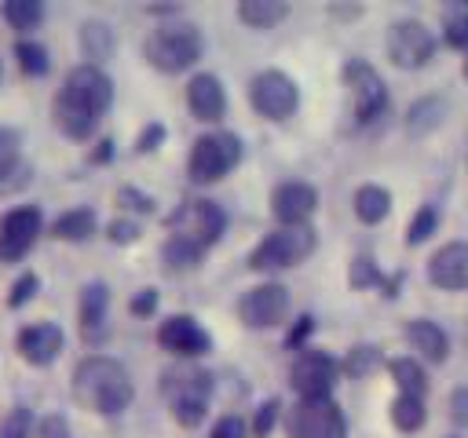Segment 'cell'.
Returning <instances> with one entry per match:
<instances>
[{"label":"cell","mask_w":468,"mask_h":438,"mask_svg":"<svg viewBox=\"0 0 468 438\" xmlns=\"http://www.w3.org/2000/svg\"><path fill=\"white\" fill-rule=\"evenodd\" d=\"M380 365V350L377 347H355L351 354H347V361H344V369L351 372V376H366V372H373Z\"/></svg>","instance_id":"obj_35"},{"label":"cell","mask_w":468,"mask_h":438,"mask_svg":"<svg viewBox=\"0 0 468 438\" xmlns=\"http://www.w3.org/2000/svg\"><path fill=\"white\" fill-rule=\"evenodd\" d=\"M33 292H37V274H22V277L11 285V296H7V303H11V307H22V303H26Z\"/></svg>","instance_id":"obj_38"},{"label":"cell","mask_w":468,"mask_h":438,"mask_svg":"<svg viewBox=\"0 0 468 438\" xmlns=\"http://www.w3.org/2000/svg\"><path fill=\"white\" fill-rule=\"evenodd\" d=\"M241 161V142L238 135L230 131H212V135H201L190 150V161H186V172L194 182H216L223 179L234 164Z\"/></svg>","instance_id":"obj_6"},{"label":"cell","mask_w":468,"mask_h":438,"mask_svg":"<svg viewBox=\"0 0 468 438\" xmlns=\"http://www.w3.org/2000/svg\"><path fill=\"white\" fill-rule=\"evenodd\" d=\"M336 372H340V365L325 350H311L307 347V350L296 354V361L289 369V380H292L300 398H329V391L336 383Z\"/></svg>","instance_id":"obj_12"},{"label":"cell","mask_w":468,"mask_h":438,"mask_svg":"<svg viewBox=\"0 0 468 438\" xmlns=\"http://www.w3.org/2000/svg\"><path fill=\"white\" fill-rule=\"evenodd\" d=\"M110 102H113L110 77L95 62L77 66V69H69L62 91L55 95V124L69 139H88L95 131L99 117L110 110Z\"/></svg>","instance_id":"obj_1"},{"label":"cell","mask_w":468,"mask_h":438,"mask_svg":"<svg viewBox=\"0 0 468 438\" xmlns=\"http://www.w3.org/2000/svg\"><path fill=\"white\" fill-rule=\"evenodd\" d=\"M0 80H4V66H0Z\"/></svg>","instance_id":"obj_49"},{"label":"cell","mask_w":468,"mask_h":438,"mask_svg":"<svg viewBox=\"0 0 468 438\" xmlns=\"http://www.w3.org/2000/svg\"><path fill=\"white\" fill-rule=\"evenodd\" d=\"M289 314V292L282 285H256L238 299V318L249 328H271Z\"/></svg>","instance_id":"obj_13"},{"label":"cell","mask_w":468,"mask_h":438,"mask_svg":"<svg viewBox=\"0 0 468 438\" xmlns=\"http://www.w3.org/2000/svg\"><path fill=\"white\" fill-rule=\"evenodd\" d=\"M307 332H311V318H300V325L292 328V336H289V343H300V339H303Z\"/></svg>","instance_id":"obj_47"},{"label":"cell","mask_w":468,"mask_h":438,"mask_svg":"<svg viewBox=\"0 0 468 438\" xmlns=\"http://www.w3.org/2000/svg\"><path fill=\"white\" fill-rule=\"evenodd\" d=\"M51 234L62 237V241H84V237L95 234V212L91 208H73V212H66V215L55 219Z\"/></svg>","instance_id":"obj_24"},{"label":"cell","mask_w":468,"mask_h":438,"mask_svg":"<svg viewBox=\"0 0 468 438\" xmlns=\"http://www.w3.org/2000/svg\"><path fill=\"white\" fill-rule=\"evenodd\" d=\"M186 106L197 120H219L223 110H227V95H223V84L212 77V73H197L190 84H186Z\"/></svg>","instance_id":"obj_18"},{"label":"cell","mask_w":468,"mask_h":438,"mask_svg":"<svg viewBox=\"0 0 468 438\" xmlns=\"http://www.w3.org/2000/svg\"><path fill=\"white\" fill-rule=\"evenodd\" d=\"M37 234H40V212L37 208L26 204V208L7 212L4 223H0V259L4 263H18L33 248Z\"/></svg>","instance_id":"obj_14"},{"label":"cell","mask_w":468,"mask_h":438,"mask_svg":"<svg viewBox=\"0 0 468 438\" xmlns=\"http://www.w3.org/2000/svg\"><path fill=\"white\" fill-rule=\"evenodd\" d=\"M428 277H431V285L450 288V292L468 288V245H464V241L442 245V248L431 256V263H428Z\"/></svg>","instance_id":"obj_17"},{"label":"cell","mask_w":468,"mask_h":438,"mask_svg":"<svg viewBox=\"0 0 468 438\" xmlns=\"http://www.w3.org/2000/svg\"><path fill=\"white\" fill-rule=\"evenodd\" d=\"M314 248V230L311 226H282L274 234H267L252 256L249 266L252 270H282V266H296L303 256H311Z\"/></svg>","instance_id":"obj_5"},{"label":"cell","mask_w":468,"mask_h":438,"mask_svg":"<svg viewBox=\"0 0 468 438\" xmlns=\"http://www.w3.org/2000/svg\"><path fill=\"white\" fill-rule=\"evenodd\" d=\"M117 197H121L128 208H139V212H150V208H154V201H150V197H143V193H139V190H132V186H124Z\"/></svg>","instance_id":"obj_44"},{"label":"cell","mask_w":468,"mask_h":438,"mask_svg":"<svg viewBox=\"0 0 468 438\" xmlns=\"http://www.w3.org/2000/svg\"><path fill=\"white\" fill-rule=\"evenodd\" d=\"M106 307H110V292H106V285L102 281H91V285H84V292H80V332H84V339H102V332H106Z\"/></svg>","instance_id":"obj_20"},{"label":"cell","mask_w":468,"mask_h":438,"mask_svg":"<svg viewBox=\"0 0 468 438\" xmlns=\"http://www.w3.org/2000/svg\"><path fill=\"white\" fill-rule=\"evenodd\" d=\"M223 223H227V219H223L219 204H212V201H183V204L168 215L172 237L194 241V245H201V248H208L212 241H219Z\"/></svg>","instance_id":"obj_9"},{"label":"cell","mask_w":468,"mask_h":438,"mask_svg":"<svg viewBox=\"0 0 468 438\" xmlns=\"http://www.w3.org/2000/svg\"><path fill=\"white\" fill-rule=\"evenodd\" d=\"M146 62L161 73H183L201 58V33L186 22L179 26H161L146 36Z\"/></svg>","instance_id":"obj_4"},{"label":"cell","mask_w":468,"mask_h":438,"mask_svg":"<svg viewBox=\"0 0 468 438\" xmlns=\"http://www.w3.org/2000/svg\"><path fill=\"white\" fill-rule=\"evenodd\" d=\"M314 204H318V193L307 182H282L271 193V212L282 226H303L307 215L314 212Z\"/></svg>","instance_id":"obj_16"},{"label":"cell","mask_w":468,"mask_h":438,"mask_svg":"<svg viewBox=\"0 0 468 438\" xmlns=\"http://www.w3.org/2000/svg\"><path fill=\"white\" fill-rule=\"evenodd\" d=\"M157 307V292L154 288H143L135 299H132V314H150Z\"/></svg>","instance_id":"obj_45"},{"label":"cell","mask_w":468,"mask_h":438,"mask_svg":"<svg viewBox=\"0 0 468 438\" xmlns=\"http://www.w3.org/2000/svg\"><path fill=\"white\" fill-rule=\"evenodd\" d=\"M110 237H113L117 245H128V241H135V237H139V226H135V223L117 219V223H110Z\"/></svg>","instance_id":"obj_42"},{"label":"cell","mask_w":468,"mask_h":438,"mask_svg":"<svg viewBox=\"0 0 468 438\" xmlns=\"http://www.w3.org/2000/svg\"><path fill=\"white\" fill-rule=\"evenodd\" d=\"M450 409H453V420H457L461 427H468V391H464V387L450 394Z\"/></svg>","instance_id":"obj_43"},{"label":"cell","mask_w":468,"mask_h":438,"mask_svg":"<svg viewBox=\"0 0 468 438\" xmlns=\"http://www.w3.org/2000/svg\"><path fill=\"white\" fill-rule=\"evenodd\" d=\"M289 438H347L344 412L333 398H300L289 409Z\"/></svg>","instance_id":"obj_7"},{"label":"cell","mask_w":468,"mask_h":438,"mask_svg":"<svg viewBox=\"0 0 468 438\" xmlns=\"http://www.w3.org/2000/svg\"><path fill=\"white\" fill-rule=\"evenodd\" d=\"M391 212V193L384 190V186H358L355 190V215L362 219V223H380L384 215Z\"/></svg>","instance_id":"obj_23"},{"label":"cell","mask_w":468,"mask_h":438,"mask_svg":"<svg viewBox=\"0 0 468 438\" xmlns=\"http://www.w3.org/2000/svg\"><path fill=\"white\" fill-rule=\"evenodd\" d=\"M431 51H435V36H431V29L424 22L402 18V22H395L388 29V55H391L395 66L417 69V66H424L431 58Z\"/></svg>","instance_id":"obj_11"},{"label":"cell","mask_w":468,"mask_h":438,"mask_svg":"<svg viewBox=\"0 0 468 438\" xmlns=\"http://www.w3.org/2000/svg\"><path fill=\"white\" fill-rule=\"evenodd\" d=\"M446 44L450 47H468V4H461V7H453L450 15H446Z\"/></svg>","instance_id":"obj_32"},{"label":"cell","mask_w":468,"mask_h":438,"mask_svg":"<svg viewBox=\"0 0 468 438\" xmlns=\"http://www.w3.org/2000/svg\"><path fill=\"white\" fill-rule=\"evenodd\" d=\"M18 350H22V358L33 361V365H48V361H55L58 350H62V328L51 325V321L29 325V328L18 332Z\"/></svg>","instance_id":"obj_19"},{"label":"cell","mask_w":468,"mask_h":438,"mask_svg":"<svg viewBox=\"0 0 468 438\" xmlns=\"http://www.w3.org/2000/svg\"><path fill=\"white\" fill-rule=\"evenodd\" d=\"M274 420H278V402H263V405H260V416H256V427H252L256 438H263V434L274 427Z\"/></svg>","instance_id":"obj_40"},{"label":"cell","mask_w":468,"mask_h":438,"mask_svg":"<svg viewBox=\"0 0 468 438\" xmlns=\"http://www.w3.org/2000/svg\"><path fill=\"white\" fill-rule=\"evenodd\" d=\"M289 15V4L285 0H241L238 4V18L245 26H256V29H267L274 22H282Z\"/></svg>","instance_id":"obj_22"},{"label":"cell","mask_w":468,"mask_h":438,"mask_svg":"<svg viewBox=\"0 0 468 438\" xmlns=\"http://www.w3.org/2000/svg\"><path fill=\"white\" fill-rule=\"evenodd\" d=\"M165 135V128L161 124H150L146 131H143V139H139V150H154V142Z\"/></svg>","instance_id":"obj_46"},{"label":"cell","mask_w":468,"mask_h":438,"mask_svg":"<svg viewBox=\"0 0 468 438\" xmlns=\"http://www.w3.org/2000/svg\"><path fill=\"white\" fill-rule=\"evenodd\" d=\"M161 391L172 405V416L183 423V427H197L205 420V409H208V394H212V376L205 369H194V365H179V369H168L165 380H161Z\"/></svg>","instance_id":"obj_3"},{"label":"cell","mask_w":468,"mask_h":438,"mask_svg":"<svg viewBox=\"0 0 468 438\" xmlns=\"http://www.w3.org/2000/svg\"><path fill=\"white\" fill-rule=\"evenodd\" d=\"M26 182H29V164L18 161L15 153L0 157V193H11L18 186H26Z\"/></svg>","instance_id":"obj_31"},{"label":"cell","mask_w":468,"mask_h":438,"mask_svg":"<svg viewBox=\"0 0 468 438\" xmlns=\"http://www.w3.org/2000/svg\"><path fill=\"white\" fill-rule=\"evenodd\" d=\"M80 40H84V55H88V58H106V55L113 51V33H110V26H102V22H84Z\"/></svg>","instance_id":"obj_29"},{"label":"cell","mask_w":468,"mask_h":438,"mask_svg":"<svg viewBox=\"0 0 468 438\" xmlns=\"http://www.w3.org/2000/svg\"><path fill=\"white\" fill-rule=\"evenodd\" d=\"M29 427H33V412L18 405L0 420V438H29Z\"/></svg>","instance_id":"obj_34"},{"label":"cell","mask_w":468,"mask_h":438,"mask_svg":"<svg viewBox=\"0 0 468 438\" xmlns=\"http://www.w3.org/2000/svg\"><path fill=\"white\" fill-rule=\"evenodd\" d=\"M37 438H73V434H69V423H66L62 416H48V420L40 423Z\"/></svg>","instance_id":"obj_41"},{"label":"cell","mask_w":468,"mask_h":438,"mask_svg":"<svg viewBox=\"0 0 468 438\" xmlns=\"http://www.w3.org/2000/svg\"><path fill=\"white\" fill-rule=\"evenodd\" d=\"M391 423H395L399 431H417V427H424V398H417V394H399V398L391 402Z\"/></svg>","instance_id":"obj_26"},{"label":"cell","mask_w":468,"mask_h":438,"mask_svg":"<svg viewBox=\"0 0 468 438\" xmlns=\"http://www.w3.org/2000/svg\"><path fill=\"white\" fill-rule=\"evenodd\" d=\"M73 394H77L80 405L113 416V412L128 409V402H132V380H128V372H124L121 361L95 354V358H84L73 369Z\"/></svg>","instance_id":"obj_2"},{"label":"cell","mask_w":468,"mask_h":438,"mask_svg":"<svg viewBox=\"0 0 468 438\" xmlns=\"http://www.w3.org/2000/svg\"><path fill=\"white\" fill-rule=\"evenodd\" d=\"M249 102H252L256 113H263V117H271V120H285V117L296 110L300 91H296V84H292L282 69H263V73H256L252 84H249Z\"/></svg>","instance_id":"obj_10"},{"label":"cell","mask_w":468,"mask_h":438,"mask_svg":"<svg viewBox=\"0 0 468 438\" xmlns=\"http://www.w3.org/2000/svg\"><path fill=\"white\" fill-rule=\"evenodd\" d=\"M435 223H439V212H435L431 204H424V208L410 219V234H406V241H410V245H420L424 237L435 234Z\"/></svg>","instance_id":"obj_33"},{"label":"cell","mask_w":468,"mask_h":438,"mask_svg":"<svg viewBox=\"0 0 468 438\" xmlns=\"http://www.w3.org/2000/svg\"><path fill=\"white\" fill-rule=\"evenodd\" d=\"M439 113H442L439 99H424V102H417V106L410 110V128H413V131H424V128H431V124L439 120Z\"/></svg>","instance_id":"obj_36"},{"label":"cell","mask_w":468,"mask_h":438,"mask_svg":"<svg viewBox=\"0 0 468 438\" xmlns=\"http://www.w3.org/2000/svg\"><path fill=\"white\" fill-rule=\"evenodd\" d=\"M344 84H347V91H351V113H355L358 124H369V120H377V117L384 113V106H388V88H384L380 73H377L369 62L351 58V62L344 66Z\"/></svg>","instance_id":"obj_8"},{"label":"cell","mask_w":468,"mask_h":438,"mask_svg":"<svg viewBox=\"0 0 468 438\" xmlns=\"http://www.w3.org/2000/svg\"><path fill=\"white\" fill-rule=\"evenodd\" d=\"M212 438H245V420L241 416H223L212 427Z\"/></svg>","instance_id":"obj_39"},{"label":"cell","mask_w":468,"mask_h":438,"mask_svg":"<svg viewBox=\"0 0 468 438\" xmlns=\"http://www.w3.org/2000/svg\"><path fill=\"white\" fill-rule=\"evenodd\" d=\"M406 339H410V347H413L420 358H428V361H442L446 350H450L446 332H442L435 321H424V318H417V321L406 325Z\"/></svg>","instance_id":"obj_21"},{"label":"cell","mask_w":468,"mask_h":438,"mask_svg":"<svg viewBox=\"0 0 468 438\" xmlns=\"http://www.w3.org/2000/svg\"><path fill=\"white\" fill-rule=\"evenodd\" d=\"M388 369H391V376H395V383H399V394H417V398H424L428 376H424V369L417 365V358H395Z\"/></svg>","instance_id":"obj_25"},{"label":"cell","mask_w":468,"mask_h":438,"mask_svg":"<svg viewBox=\"0 0 468 438\" xmlns=\"http://www.w3.org/2000/svg\"><path fill=\"white\" fill-rule=\"evenodd\" d=\"M157 343L165 350H172L176 358H197L208 350V332L186 318V314H176V318H165L161 328H157Z\"/></svg>","instance_id":"obj_15"},{"label":"cell","mask_w":468,"mask_h":438,"mask_svg":"<svg viewBox=\"0 0 468 438\" xmlns=\"http://www.w3.org/2000/svg\"><path fill=\"white\" fill-rule=\"evenodd\" d=\"M15 58H18V66H22L29 77H40V73H48V66H51L48 51H44L40 44H29V40L15 44Z\"/></svg>","instance_id":"obj_30"},{"label":"cell","mask_w":468,"mask_h":438,"mask_svg":"<svg viewBox=\"0 0 468 438\" xmlns=\"http://www.w3.org/2000/svg\"><path fill=\"white\" fill-rule=\"evenodd\" d=\"M201 245H194V241H183V237H168L165 241V248H161V256H165V263L172 266V270H186V266H197L201 263Z\"/></svg>","instance_id":"obj_28"},{"label":"cell","mask_w":468,"mask_h":438,"mask_svg":"<svg viewBox=\"0 0 468 438\" xmlns=\"http://www.w3.org/2000/svg\"><path fill=\"white\" fill-rule=\"evenodd\" d=\"M377 281H380V285H388V281L377 274L373 259H369V256H358V259L351 263V285H355V288H366V285H377ZM388 288H391V285H388Z\"/></svg>","instance_id":"obj_37"},{"label":"cell","mask_w":468,"mask_h":438,"mask_svg":"<svg viewBox=\"0 0 468 438\" xmlns=\"http://www.w3.org/2000/svg\"><path fill=\"white\" fill-rule=\"evenodd\" d=\"M464 77H468V58H464Z\"/></svg>","instance_id":"obj_48"},{"label":"cell","mask_w":468,"mask_h":438,"mask_svg":"<svg viewBox=\"0 0 468 438\" xmlns=\"http://www.w3.org/2000/svg\"><path fill=\"white\" fill-rule=\"evenodd\" d=\"M4 18L11 22V29L29 33V29L40 26V18H44V4H40V0H7V4H4Z\"/></svg>","instance_id":"obj_27"}]
</instances>
